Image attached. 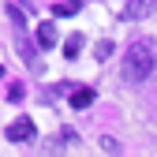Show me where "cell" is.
<instances>
[{"label": "cell", "mask_w": 157, "mask_h": 157, "mask_svg": "<svg viewBox=\"0 0 157 157\" xmlns=\"http://www.w3.org/2000/svg\"><path fill=\"white\" fill-rule=\"evenodd\" d=\"M109 56H112V41H101L97 45V60H109Z\"/></svg>", "instance_id": "obj_8"}, {"label": "cell", "mask_w": 157, "mask_h": 157, "mask_svg": "<svg viewBox=\"0 0 157 157\" xmlns=\"http://www.w3.org/2000/svg\"><path fill=\"white\" fill-rule=\"evenodd\" d=\"M71 105H75V109H90V105H94V90H90V86L75 90V94H71Z\"/></svg>", "instance_id": "obj_5"}, {"label": "cell", "mask_w": 157, "mask_h": 157, "mask_svg": "<svg viewBox=\"0 0 157 157\" xmlns=\"http://www.w3.org/2000/svg\"><path fill=\"white\" fill-rule=\"evenodd\" d=\"M153 4H157V0H131V4L124 8V19H139V15L153 11Z\"/></svg>", "instance_id": "obj_3"}, {"label": "cell", "mask_w": 157, "mask_h": 157, "mask_svg": "<svg viewBox=\"0 0 157 157\" xmlns=\"http://www.w3.org/2000/svg\"><path fill=\"white\" fill-rule=\"evenodd\" d=\"M37 45H41V49H52L56 45V26L52 23H41V26H37Z\"/></svg>", "instance_id": "obj_4"}, {"label": "cell", "mask_w": 157, "mask_h": 157, "mask_svg": "<svg viewBox=\"0 0 157 157\" xmlns=\"http://www.w3.org/2000/svg\"><path fill=\"white\" fill-rule=\"evenodd\" d=\"M34 135H37L34 120H30V116H19V120H15V124L8 127V142H30Z\"/></svg>", "instance_id": "obj_2"}, {"label": "cell", "mask_w": 157, "mask_h": 157, "mask_svg": "<svg viewBox=\"0 0 157 157\" xmlns=\"http://www.w3.org/2000/svg\"><path fill=\"white\" fill-rule=\"evenodd\" d=\"M153 64H157L153 45L150 41H135L127 49V60H124V78H127V82H146L150 71H153Z\"/></svg>", "instance_id": "obj_1"}, {"label": "cell", "mask_w": 157, "mask_h": 157, "mask_svg": "<svg viewBox=\"0 0 157 157\" xmlns=\"http://www.w3.org/2000/svg\"><path fill=\"white\" fill-rule=\"evenodd\" d=\"M78 11V0H60V4H52V15L64 19V15H75Z\"/></svg>", "instance_id": "obj_6"}, {"label": "cell", "mask_w": 157, "mask_h": 157, "mask_svg": "<svg viewBox=\"0 0 157 157\" xmlns=\"http://www.w3.org/2000/svg\"><path fill=\"white\" fill-rule=\"evenodd\" d=\"M78 49H82V34H71L64 45V56H78Z\"/></svg>", "instance_id": "obj_7"}]
</instances>
